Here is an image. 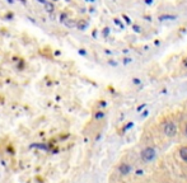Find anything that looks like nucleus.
<instances>
[{
  "label": "nucleus",
  "instance_id": "39448f33",
  "mask_svg": "<svg viewBox=\"0 0 187 183\" xmlns=\"http://www.w3.org/2000/svg\"><path fill=\"white\" fill-rule=\"evenodd\" d=\"M43 7H45V10L47 11V13H54V10H55V7H54V4L51 3V2H46V4L43 5Z\"/></svg>",
  "mask_w": 187,
  "mask_h": 183
},
{
  "label": "nucleus",
  "instance_id": "f257e3e1",
  "mask_svg": "<svg viewBox=\"0 0 187 183\" xmlns=\"http://www.w3.org/2000/svg\"><path fill=\"white\" fill-rule=\"evenodd\" d=\"M155 158V150L153 148H145L141 151V159L144 162H152Z\"/></svg>",
  "mask_w": 187,
  "mask_h": 183
},
{
  "label": "nucleus",
  "instance_id": "393cba45",
  "mask_svg": "<svg viewBox=\"0 0 187 183\" xmlns=\"http://www.w3.org/2000/svg\"><path fill=\"white\" fill-rule=\"evenodd\" d=\"M183 63H185V65L187 66V59H185V61H183Z\"/></svg>",
  "mask_w": 187,
  "mask_h": 183
},
{
  "label": "nucleus",
  "instance_id": "9b49d317",
  "mask_svg": "<svg viewBox=\"0 0 187 183\" xmlns=\"http://www.w3.org/2000/svg\"><path fill=\"white\" fill-rule=\"evenodd\" d=\"M110 32H111V29H110L108 27H106V28L103 29V37H107V36L110 34Z\"/></svg>",
  "mask_w": 187,
  "mask_h": 183
},
{
  "label": "nucleus",
  "instance_id": "423d86ee",
  "mask_svg": "<svg viewBox=\"0 0 187 183\" xmlns=\"http://www.w3.org/2000/svg\"><path fill=\"white\" fill-rule=\"evenodd\" d=\"M64 24H65L67 28H74V27H77V22L74 21V19H70V18H67L66 21H64Z\"/></svg>",
  "mask_w": 187,
  "mask_h": 183
},
{
  "label": "nucleus",
  "instance_id": "b1692460",
  "mask_svg": "<svg viewBox=\"0 0 187 183\" xmlns=\"http://www.w3.org/2000/svg\"><path fill=\"white\" fill-rule=\"evenodd\" d=\"M92 36H93V37H97V32H96V30H94V32L92 33Z\"/></svg>",
  "mask_w": 187,
  "mask_h": 183
},
{
  "label": "nucleus",
  "instance_id": "6e6552de",
  "mask_svg": "<svg viewBox=\"0 0 187 183\" xmlns=\"http://www.w3.org/2000/svg\"><path fill=\"white\" fill-rule=\"evenodd\" d=\"M176 15H168V14H166V15H160L159 17V21H167V19H176Z\"/></svg>",
  "mask_w": 187,
  "mask_h": 183
},
{
  "label": "nucleus",
  "instance_id": "c85d7f7f",
  "mask_svg": "<svg viewBox=\"0 0 187 183\" xmlns=\"http://www.w3.org/2000/svg\"><path fill=\"white\" fill-rule=\"evenodd\" d=\"M52 2H59V0H52Z\"/></svg>",
  "mask_w": 187,
  "mask_h": 183
},
{
  "label": "nucleus",
  "instance_id": "5701e85b",
  "mask_svg": "<svg viewBox=\"0 0 187 183\" xmlns=\"http://www.w3.org/2000/svg\"><path fill=\"white\" fill-rule=\"evenodd\" d=\"M143 108H144V106H140V107L138 108V112H140V111H141V109H143Z\"/></svg>",
  "mask_w": 187,
  "mask_h": 183
},
{
  "label": "nucleus",
  "instance_id": "7ed1b4c3",
  "mask_svg": "<svg viewBox=\"0 0 187 183\" xmlns=\"http://www.w3.org/2000/svg\"><path fill=\"white\" fill-rule=\"evenodd\" d=\"M118 170H120V173H121L122 175H126V174H129V173H130V170H131V168H130L129 164H126V163H122L121 165L118 167Z\"/></svg>",
  "mask_w": 187,
  "mask_h": 183
},
{
  "label": "nucleus",
  "instance_id": "412c9836",
  "mask_svg": "<svg viewBox=\"0 0 187 183\" xmlns=\"http://www.w3.org/2000/svg\"><path fill=\"white\" fill-rule=\"evenodd\" d=\"M145 3H146V4H152L153 0H145Z\"/></svg>",
  "mask_w": 187,
  "mask_h": 183
},
{
  "label": "nucleus",
  "instance_id": "c756f323",
  "mask_svg": "<svg viewBox=\"0 0 187 183\" xmlns=\"http://www.w3.org/2000/svg\"><path fill=\"white\" fill-rule=\"evenodd\" d=\"M65 2H70V0H65Z\"/></svg>",
  "mask_w": 187,
  "mask_h": 183
},
{
  "label": "nucleus",
  "instance_id": "f03ea898",
  "mask_svg": "<svg viewBox=\"0 0 187 183\" xmlns=\"http://www.w3.org/2000/svg\"><path fill=\"white\" fill-rule=\"evenodd\" d=\"M163 131H164V133L167 136L172 137V136H174L177 133V127H176V125H174L173 122H167V124L164 125Z\"/></svg>",
  "mask_w": 187,
  "mask_h": 183
},
{
  "label": "nucleus",
  "instance_id": "f3484780",
  "mask_svg": "<svg viewBox=\"0 0 187 183\" xmlns=\"http://www.w3.org/2000/svg\"><path fill=\"white\" fill-rule=\"evenodd\" d=\"M134 84H140V79H138V78H134Z\"/></svg>",
  "mask_w": 187,
  "mask_h": 183
},
{
  "label": "nucleus",
  "instance_id": "9d476101",
  "mask_svg": "<svg viewBox=\"0 0 187 183\" xmlns=\"http://www.w3.org/2000/svg\"><path fill=\"white\" fill-rule=\"evenodd\" d=\"M66 19H67V14L66 13H61V15H60V22L64 23V21H66Z\"/></svg>",
  "mask_w": 187,
  "mask_h": 183
},
{
  "label": "nucleus",
  "instance_id": "f8f14e48",
  "mask_svg": "<svg viewBox=\"0 0 187 183\" xmlns=\"http://www.w3.org/2000/svg\"><path fill=\"white\" fill-rule=\"evenodd\" d=\"M113 22H115V23H116V24H117V26H118V27H120L121 29H123V24L121 23V21H120V19H117V18H116V19H113Z\"/></svg>",
  "mask_w": 187,
  "mask_h": 183
},
{
  "label": "nucleus",
  "instance_id": "aec40b11",
  "mask_svg": "<svg viewBox=\"0 0 187 183\" xmlns=\"http://www.w3.org/2000/svg\"><path fill=\"white\" fill-rule=\"evenodd\" d=\"M110 65H112V66H116V63H115L113 60H111V61H110Z\"/></svg>",
  "mask_w": 187,
  "mask_h": 183
},
{
  "label": "nucleus",
  "instance_id": "a211bd4d",
  "mask_svg": "<svg viewBox=\"0 0 187 183\" xmlns=\"http://www.w3.org/2000/svg\"><path fill=\"white\" fill-rule=\"evenodd\" d=\"M129 63H131V59H125L123 60V64H129Z\"/></svg>",
  "mask_w": 187,
  "mask_h": 183
},
{
  "label": "nucleus",
  "instance_id": "dca6fc26",
  "mask_svg": "<svg viewBox=\"0 0 187 183\" xmlns=\"http://www.w3.org/2000/svg\"><path fill=\"white\" fill-rule=\"evenodd\" d=\"M13 17H14L13 14H11V13H9L7 17H5V19H13Z\"/></svg>",
  "mask_w": 187,
  "mask_h": 183
},
{
  "label": "nucleus",
  "instance_id": "ddd939ff",
  "mask_svg": "<svg viewBox=\"0 0 187 183\" xmlns=\"http://www.w3.org/2000/svg\"><path fill=\"white\" fill-rule=\"evenodd\" d=\"M133 29H134V32H136V33L141 32V28L139 26H136V24H134V26H133Z\"/></svg>",
  "mask_w": 187,
  "mask_h": 183
},
{
  "label": "nucleus",
  "instance_id": "bb28decb",
  "mask_svg": "<svg viewBox=\"0 0 187 183\" xmlns=\"http://www.w3.org/2000/svg\"><path fill=\"white\" fill-rule=\"evenodd\" d=\"M185 132H186V135H187V125H186V129H185Z\"/></svg>",
  "mask_w": 187,
  "mask_h": 183
},
{
  "label": "nucleus",
  "instance_id": "4be33fe9",
  "mask_svg": "<svg viewBox=\"0 0 187 183\" xmlns=\"http://www.w3.org/2000/svg\"><path fill=\"white\" fill-rule=\"evenodd\" d=\"M7 3H8V4H13L14 0H7Z\"/></svg>",
  "mask_w": 187,
  "mask_h": 183
},
{
  "label": "nucleus",
  "instance_id": "7c9ffc66",
  "mask_svg": "<svg viewBox=\"0 0 187 183\" xmlns=\"http://www.w3.org/2000/svg\"><path fill=\"white\" fill-rule=\"evenodd\" d=\"M87 2H88V0H87Z\"/></svg>",
  "mask_w": 187,
  "mask_h": 183
},
{
  "label": "nucleus",
  "instance_id": "1a4fd4ad",
  "mask_svg": "<svg viewBox=\"0 0 187 183\" xmlns=\"http://www.w3.org/2000/svg\"><path fill=\"white\" fill-rule=\"evenodd\" d=\"M103 117H104V112H102V111H99V112H97L94 114V118L96 120H102Z\"/></svg>",
  "mask_w": 187,
  "mask_h": 183
},
{
  "label": "nucleus",
  "instance_id": "4468645a",
  "mask_svg": "<svg viewBox=\"0 0 187 183\" xmlns=\"http://www.w3.org/2000/svg\"><path fill=\"white\" fill-rule=\"evenodd\" d=\"M122 18L125 19V22H126L127 24H131V19H130V18L127 17V15H125V14H122Z\"/></svg>",
  "mask_w": 187,
  "mask_h": 183
},
{
  "label": "nucleus",
  "instance_id": "20e7f679",
  "mask_svg": "<svg viewBox=\"0 0 187 183\" xmlns=\"http://www.w3.org/2000/svg\"><path fill=\"white\" fill-rule=\"evenodd\" d=\"M87 27H88V22H87V21H84V19L78 21V23H77V28H78L79 30H85Z\"/></svg>",
  "mask_w": 187,
  "mask_h": 183
},
{
  "label": "nucleus",
  "instance_id": "2eb2a0df",
  "mask_svg": "<svg viewBox=\"0 0 187 183\" xmlns=\"http://www.w3.org/2000/svg\"><path fill=\"white\" fill-rule=\"evenodd\" d=\"M79 55H82V56H85V55H87V51L84 50V48H80V50H79Z\"/></svg>",
  "mask_w": 187,
  "mask_h": 183
},
{
  "label": "nucleus",
  "instance_id": "6ab92c4d",
  "mask_svg": "<svg viewBox=\"0 0 187 183\" xmlns=\"http://www.w3.org/2000/svg\"><path fill=\"white\" fill-rule=\"evenodd\" d=\"M37 2H38L40 4H43V5L46 4V0H37Z\"/></svg>",
  "mask_w": 187,
  "mask_h": 183
},
{
  "label": "nucleus",
  "instance_id": "a878e982",
  "mask_svg": "<svg viewBox=\"0 0 187 183\" xmlns=\"http://www.w3.org/2000/svg\"><path fill=\"white\" fill-rule=\"evenodd\" d=\"M19 2H22L23 4H26V0H19Z\"/></svg>",
  "mask_w": 187,
  "mask_h": 183
},
{
  "label": "nucleus",
  "instance_id": "0eeeda50",
  "mask_svg": "<svg viewBox=\"0 0 187 183\" xmlns=\"http://www.w3.org/2000/svg\"><path fill=\"white\" fill-rule=\"evenodd\" d=\"M179 155H181V158H182L185 162H187V146H183V148H181Z\"/></svg>",
  "mask_w": 187,
  "mask_h": 183
},
{
  "label": "nucleus",
  "instance_id": "cd10ccee",
  "mask_svg": "<svg viewBox=\"0 0 187 183\" xmlns=\"http://www.w3.org/2000/svg\"><path fill=\"white\" fill-rule=\"evenodd\" d=\"M88 2H90V3H93V2H94V0H88Z\"/></svg>",
  "mask_w": 187,
  "mask_h": 183
}]
</instances>
